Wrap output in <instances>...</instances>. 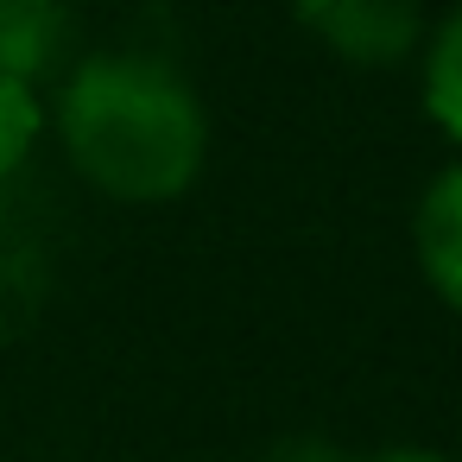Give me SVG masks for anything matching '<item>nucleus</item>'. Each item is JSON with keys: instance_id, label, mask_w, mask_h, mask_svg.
<instances>
[{"instance_id": "nucleus-1", "label": "nucleus", "mask_w": 462, "mask_h": 462, "mask_svg": "<svg viewBox=\"0 0 462 462\" xmlns=\"http://www.w3.org/2000/svg\"><path fill=\"white\" fill-rule=\"evenodd\" d=\"M58 134L70 165L115 203H171L209 159V121L197 89L152 58H83L58 96Z\"/></svg>"}, {"instance_id": "nucleus-2", "label": "nucleus", "mask_w": 462, "mask_h": 462, "mask_svg": "<svg viewBox=\"0 0 462 462\" xmlns=\"http://www.w3.org/2000/svg\"><path fill=\"white\" fill-rule=\"evenodd\" d=\"M298 20L342 64H361V70H393L424 39L418 0H298Z\"/></svg>"}, {"instance_id": "nucleus-3", "label": "nucleus", "mask_w": 462, "mask_h": 462, "mask_svg": "<svg viewBox=\"0 0 462 462\" xmlns=\"http://www.w3.org/2000/svg\"><path fill=\"white\" fill-rule=\"evenodd\" d=\"M418 260L424 279L462 310V165H449L418 203Z\"/></svg>"}, {"instance_id": "nucleus-4", "label": "nucleus", "mask_w": 462, "mask_h": 462, "mask_svg": "<svg viewBox=\"0 0 462 462\" xmlns=\"http://www.w3.org/2000/svg\"><path fill=\"white\" fill-rule=\"evenodd\" d=\"M424 102L437 115V127L449 140H462V7L437 26V39L424 51Z\"/></svg>"}, {"instance_id": "nucleus-5", "label": "nucleus", "mask_w": 462, "mask_h": 462, "mask_svg": "<svg viewBox=\"0 0 462 462\" xmlns=\"http://www.w3.org/2000/svg\"><path fill=\"white\" fill-rule=\"evenodd\" d=\"M39 121H45V108H39V96L26 89V77L0 70V178L20 171V159H26L32 140H39Z\"/></svg>"}, {"instance_id": "nucleus-6", "label": "nucleus", "mask_w": 462, "mask_h": 462, "mask_svg": "<svg viewBox=\"0 0 462 462\" xmlns=\"http://www.w3.org/2000/svg\"><path fill=\"white\" fill-rule=\"evenodd\" d=\"M367 462H449V456H437V449H411V443H399V449H380V456H367Z\"/></svg>"}]
</instances>
